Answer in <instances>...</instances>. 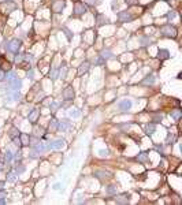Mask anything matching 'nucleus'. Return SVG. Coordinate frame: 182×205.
I'll list each match as a JSON object with an SVG mask.
<instances>
[{
  "label": "nucleus",
  "instance_id": "nucleus-1",
  "mask_svg": "<svg viewBox=\"0 0 182 205\" xmlns=\"http://www.w3.org/2000/svg\"><path fill=\"white\" fill-rule=\"evenodd\" d=\"M160 33L163 34L164 37H170V38H175L177 37V29L171 25H164L160 27Z\"/></svg>",
  "mask_w": 182,
  "mask_h": 205
},
{
  "label": "nucleus",
  "instance_id": "nucleus-2",
  "mask_svg": "<svg viewBox=\"0 0 182 205\" xmlns=\"http://www.w3.org/2000/svg\"><path fill=\"white\" fill-rule=\"evenodd\" d=\"M66 146V142H64V140L62 138H59V140H55V141H52L47 145V148L48 149H63Z\"/></svg>",
  "mask_w": 182,
  "mask_h": 205
},
{
  "label": "nucleus",
  "instance_id": "nucleus-3",
  "mask_svg": "<svg viewBox=\"0 0 182 205\" xmlns=\"http://www.w3.org/2000/svg\"><path fill=\"white\" fill-rule=\"evenodd\" d=\"M7 51H10V52H13V53H17L18 49L21 48V41L19 40H13V41H10V43L6 45Z\"/></svg>",
  "mask_w": 182,
  "mask_h": 205
},
{
  "label": "nucleus",
  "instance_id": "nucleus-4",
  "mask_svg": "<svg viewBox=\"0 0 182 205\" xmlns=\"http://www.w3.org/2000/svg\"><path fill=\"white\" fill-rule=\"evenodd\" d=\"M8 83V87H10V90H19L21 87H22V81L19 79L18 77H15L14 79L7 82Z\"/></svg>",
  "mask_w": 182,
  "mask_h": 205
},
{
  "label": "nucleus",
  "instance_id": "nucleus-5",
  "mask_svg": "<svg viewBox=\"0 0 182 205\" xmlns=\"http://www.w3.org/2000/svg\"><path fill=\"white\" fill-rule=\"evenodd\" d=\"M64 4H66V1L64 0H56V1H54L52 3V6H51V8H52V11L54 13H62V10L64 8Z\"/></svg>",
  "mask_w": 182,
  "mask_h": 205
},
{
  "label": "nucleus",
  "instance_id": "nucleus-6",
  "mask_svg": "<svg viewBox=\"0 0 182 205\" xmlns=\"http://www.w3.org/2000/svg\"><path fill=\"white\" fill-rule=\"evenodd\" d=\"M118 108H119L120 111H129L130 108H132V101L129 99H125V100H120L119 103H118Z\"/></svg>",
  "mask_w": 182,
  "mask_h": 205
},
{
  "label": "nucleus",
  "instance_id": "nucleus-7",
  "mask_svg": "<svg viewBox=\"0 0 182 205\" xmlns=\"http://www.w3.org/2000/svg\"><path fill=\"white\" fill-rule=\"evenodd\" d=\"M86 13V7H85V4L84 3H81V1H76V7H74V15H82V14Z\"/></svg>",
  "mask_w": 182,
  "mask_h": 205
},
{
  "label": "nucleus",
  "instance_id": "nucleus-8",
  "mask_svg": "<svg viewBox=\"0 0 182 205\" xmlns=\"http://www.w3.org/2000/svg\"><path fill=\"white\" fill-rule=\"evenodd\" d=\"M21 100V93L19 90H10V93L7 94V101L11 103V101H19Z\"/></svg>",
  "mask_w": 182,
  "mask_h": 205
},
{
  "label": "nucleus",
  "instance_id": "nucleus-9",
  "mask_svg": "<svg viewBox=\"0 0 182 205\" xmlns=\"http://www.w3.org/2000/svg\"><path fill=\"white\" fill-rule=\"evenodd\" d=\"M62 96H63V99L64 100H73L74 99V90H73V87L71 86H67L64 90L62 92Z\"/></svg>",
  "mask_w": 182,
  "mask_h": 205
},
{
  "label": "nucleus",
  "instance_id": "nucleus-10",
  "mask_svg": "<svg viewBox=\"0 0 182 205\" xmlns=\"http://www.w3.org/2000/svg\"><path fill=\"white\" fill-rule=\"evenodd\" d=\"M118 18H119L120 22H129V21H132L134 17H133L129 11H122V13L118 14Z\"/></svg>",
  "mask_w": 182,
  "mask_h": 205
},
{
  "label": "nucleus",
  "instance_id": "nucleus-11",
  "mask_svg": "<svg viewBox=\"0 0 182 205\" xmlns=\"http://www.w3.org/2000/svg\"><path fill=\"white\" fill-rule=\"evenodd\" d=\"M70 126H71V123H70L69 119H63L62 122L58 123V131H66L67 129H70Z\"/></svg>",
  "mask_w": 182,
  "mask_h": 205
},
{
  "label": "nucleus",
  "instance_id": "nucleus-12",
  "mask_svg": "<svg viewBox=\"0 0 182 205\" xmlns=\"http://www.w3.org/2000/svg\"><path fill=\"white\" fill-rule=\"evenodd\" d=\"M0 70H3V71H8L10 68H11V63L8 62V60H6V56H0Z\"/></svg>",
  "mask_w": 182,
  "mask_h": 205
},
{
  "label": "nucleus",
  "instance_id": "nucleus-13",
  "mask_svg": "<svg viewBox=\"0 0 182 205\" xmlns=\"http://www.w3.org/2000/svg\"><path fill=\"white\" fill-rule=\"evenodd\" d=\"M1 7H3V10L6 11V13H11V11H14L15 10V4H14L13 1H6V3H3L1 4Z\"/></svg>",
  "mask_w": 182,
  "mask_h": 205
},
{
  "label": "nucleus",
  "instance_id": "nucleus-14",
  "mask_svg": "<svg viewBox=\"0 0 182 205\" xmlns=\"http://www.w3.org/2000/svg\"><path fill=\"white\" fill-rule=\"evenodd\" d=\"M94 175H96V178H99V179H110L111 178V174L108 172V171H96L94 172Z\"/></svg>",
  "mask_w": 182,
  "mask_h": 205
},
{
  "label": "nucleus",
  "instance_id": "nucleus-15",
  "mask_svg": "<svg viewBox=\"0 0 182 205\" xmlns=\"http://www.w3.org/2000/svg\"><path fill=\"white\" fill-rule=\"evenodd\" d=\"M19 140H21L22 146H29L30 145V137L27 134H19Z\"/></svg>",
  "mask_w": 182,
  "mask_h": 205
},
{
  "label": "nucleus",
  "instance_id": "nucleus-16",
  "mask_svg": "<svg viewBox=\"0 0 182 205\" xmlns=\"http://www.w3.org/2000/svg\"><path fill=\"white\" fill-rule=\"evenodd\" d=\"M129 197H130V194H127V193H123L122 196H119V197H116V202L118 204H127L129 202Z\"/></svg>",
  "mask_w": 182,
  "mask_h": 205
},
{
  "label": "nucleus",
  "instance_id": "nucleus-17",
  "mask_svg": "<svg viewBox=\"0 0 182 205\" xmlns=\"http://www.w3.org/2000/svg\"><path fill=\"white\" fill-rule=\"evenodd\" d=\"M157 57H159L160 60H166V59L170 57V52L167 49H160L157 52Z\"/></svg>",
  "mask_w": 182,
  "mask_h": 205
},
{
  "label": "nucleus",
  "instance_id": "nucleus-18",
  "mask_svg": "<svg viewBox=\"0 0 182 205\" xmlns=\"http://www.w3.org/2000/svg\"><path fill=\"white\" fill-rule=\"evenodd\" d=\"M37 116H38V111L37 110H33V111L29 114V116H27V119H29V122H31V123H34L36 120H37Z\"/></svg>",
  "mask_w": 182,
  "mask_h": 205
},
{
  "label": "nucleus",
  "instance_id": "nucleus-19",
  "mask_svg": "<svg viewBox=\"0 0 182 205\" xmlns=\"http://www.w3.org/2000/svg\"><path fill=\"white\" fill-rule=\"evenodd\" d=\"M155 123H147L145 124V133L147 134H153L155 133Z\"/></svg>",
  "mask_w": 182,
  "mask_h": 205
},
{
  "label": "nucleus",
  "instance_id": "nucleus-20",
  "mask_svg": "<svg viewBox=\"0 0 182 205\" xmlns=\"http://www.w3.org/2000/svg\"><path fill=\"white\" fill-rule=\"evenodd\" d=\"M155 81H156L155 75H148L144 81H143V83H144V85H152V83H155Z\"/></svg>",
  "mask_w": 182,
  "mask_h": 205
},
{
  "label": "nucleus",
  "instance_id": "nucleus-21",
  "mask_svg": "<svg viewBox=\"0 0 182 205\" xmlns=\"http://www.w3.org/2000/svg\"><path fill=\"white\" fill-rule=\"evenodd\" d=\"M88 68H89V63L88 62L82 63L81 66H80V68H78V74H84V73H86V71H88Z\"/></svg>",
  "mask_w": 182,
  "mask_h": 205
},
{
  "label": "nucleus",
  "instance_id": "nucleus-22",
  "mask_svg": "<svg viewBox=\"0 0 182 205\" xmlns=\"http://www.w3.org/2000/svg\"><path fill=\"white\" fill-rule=\"evenodd\" d=\"M50 131H58V120H56V119H51V122H50Z\"/></svg>",
  "mask_w": 182,
  "mask_h": 205
},
{
  "label": "nucleus",
  "instance_id": "nucleus-23",
  "mask_svg": "<svg viewBox=\"0 0 182 205\" xmlns=\"http://www.w3.org/2000/svg\"><path fill=\"white\" fill-rule=\"evenodd\" d=\"M181 110H174V111H171V118H174L175 120H179L181 118Z\"/></svg>",
  "mask_w": 182,
  "mask_h": 205
},
{
  "label": "nucleus",
  "instance_id": "nucleus-24",
  "mask_svg": "<svg viewBox=\"0 0 182 205\" xmlns=\"http://www.w3.org/2000/svg\"><path fill=\"white\" fill-rule=\"evenodd\" d=\"M107 22H108V19H107L104 15H97V25L99 26L104 25V23H107Z\"/></svg>",
  "mask_w": 182,
  "mask_h": 205
},
{
  "label": "nucleus",
  "instance_id": "nucleus-25",
  "mask_svg": "<svg viewBox=\"0 0 182 205\" xmlns=\"http://www.w3.org/2000/svg\"><path fill=\"white\" fill-rule=\"evenodd\" d=\"M106 193L107 194H116V187L112 186V185H110V186L106 187Z\"/></svg>",
  "mask_w": 182,
  "mask_h": 205
},
{
  "label": "nucleus",
  "instance_id": "nucleus-26",
  "mask_svg": "<svg viewBox=\"0 0 182 205\" xmlns=\"http://www.w3.org/2000/svg\"><path fill=\"white\" fill-rule=\"evenodd\" d=\"M18 66L22 70H30V63H27V62H19Z\"/></svg>",
  "mask_w": 182,
  "mask_h": 205
},
{
  "label": "nucleus",
  "instance_id": "nucleus-27",
  "mask_svg": "<svg viewBox=\"0 0 182 205\" xmlns=\"http://www.w3.org/2000/svg\"><path fill=\"white\" fill-rule=\"evenodd\" d=\"M7 180H8V182H15V180H17V172L7 174Z\"/></svg>",
  "mask_w": 182,
  "mask_h": 205
},
{
  "label": "nucleus",
  "instance_id": "nucleus-28",
  "mask_svg": "<svg viewBox=\"0 0 182 205\" xmlns=\"http://www.w3.org/2000/svg\"><path fill=\"white\" fill-rule=\"evenodd\" d=\"M11 159H13V152L7 149V150H6V153H4V160H6V162L8 163V162H11Z\"/></svg>",
  "mask_w": 182,
  "mask_h": 205
},
{
  "label": "nucleus",
  "instance_id": "nucleus-29",
  "mask_svg": "<svg viewBox=\"0 0 182 205\" xmlns=\"http://www.w3.org/2000/svg\"><path fill=\"white\" fill-rule=\"evenodd\" d=\"M69 115L71 118H78L80 115H81V112L78 111V110H70L69 111Z\"/></svg>",
  "mask_w": 182,
  "mask_h": 205
},
{
  "label": "nucleus",
  "instance_id": "nucleus-30",
  "mask_svg": "<svg viewBox=\"0 0 182 205\" xmlns=\"http://www.w3.org/2000/svg\"><path fill=\"white\" fill-rule=\"evenodd\" d=\"M58 74H59V70H51L50 73V78L52 79V81H55L58 78Z\"/></svg>",
  "mask_w": 182,
  "mask_h": 205
},
{
  "label": "nucleus",
  "instance_id": "nucleus-31",
  "mask_svg": "<svg viewBox=\"0 0 182 205\" xmlns=\"http://www.w3.org/2000/svg\"><path fill=\"white\" fill-rule=\"evenodd\" d=\"M137 160H140V162H147V160H148V156H147V153H140V155L137 156Z\"/></svg>",
  "mask_w": 182,
  "mask_h": 205
},
{
  "label": "nucleus",
  "instance_id": "nucleus-32",
  "mask_svg": "<svg viewBox=\"0 0 182 205\" xmlns=\"http://www.w3.org/2000/svg\"><path fill=\"white\" fill-rule=\"evenodd\" d=\"M110 57H112L110 51H103V52H101V59H110Z\"/></svg>",
  "mask_w": 182,
  "mask_h": 205
},
{
  "label": "nucleus",
  "instance_id": "nucleus-33",
  "mask_svg": "<svg viewBox=\"0 0 182 205\" xmlns=\"http://www.w3.org/2000/svg\"><path fill=\"white\" fill-rule=\"evenodd\" d=\"M15 77H17V74H15L14 71H10V73H8V74L6 75V79H7V82H8V81H11V79H14Z\"/></svg>",
  "mask_w": 182,
  "mask_h": 205
},
{
  "label": "nucleus",
  "instance_id": "nucleus-34",
  "mask_svg": "<svg viewBox=\"0 0 182 205\" xmlns=\"http://www.w3.org/2000/svg\"><path fill=\"white\" fill-rule=\"evenodd\" d=\"M18 136H19V131H17V129L13 127L11 131H10V137H11V138H15V137H18Z\"/></svg>",
  "mask_w": 182,
  "mask_h": 205
},
{
  "label": "nucleus",
  "instance_id": "nucleus-35",
  "mask_svg": "<svg viewBox=\"0 0 182 205\" xmlns=\"http://www.w3.org/2000/svg\"><path fill=\"white\" fill-rule=\"evenodd\" d=\"M140 43H141V45H148V44H151V38H141Z\"/></svg>",
  "mask_w": 182,
  "mask_h": 205
},
{
  "label": "nucleus",
  "instance_id": "nucleus-36",
  "mask_svg": "<svg viewBox=\"0 0 182 205\" xmlns=\"http://www.w3.org/2000/svg\"><path fill=\"white\" fill-rule=\"evenodd\" d=\"M15 171H17V175L22 174V172H23V171H25V167H23V166H21V164H19V167H18V166H17V170H15Z\"/></svg>",
  "mask_w": 182,
  "mask_h": 205
},
{
  "label": "nucleus",
  "instance_id": "nucleus-37",
  "mask_svg": "<svg viewBox=\"0 0 182 205\" xmlns=\"http://www.w3.org/2000/svg\"><path fill=\"white\" fill-rule=\"evenodd\" d=\"M125 1H126L127 6H136V4L138 3V0H125Z\"/></svg>",
  "mask_w": 182,
  "mask_h": 205
},
{
  "label": "nucleus",
  "instance_id": "nucleus-38",
  "mask_svg": "<svg viewBox=\"0 0 182 205\" xmlns=\"http://www.w3.org/2000/svg\"><path fill=\"white\" fill-rule=\"evenodd\" d=\"M99 156H100V157H107V156H108V150H104V149L99 150Z\"/></svg>",
  "mask_w": 182,
  "mask_h": 205
},
{
  "label": "nucleus",
  "instance_id": "nucleus-39",
  "mask_svg": "<svg viewBox=\"0 0 182 205\" xmlns=\"http://www.w3.org/2000/svg\"><path fill=\"white\" fill-rule=\"evenodd\" d=\"M13 141H14V144H15L17 146H22V144H21V140H19V136L15 137V138H13Z\"/></svg>",
  "mask_w": 182,
  "mask_h": 205
},
{
  "label": "nucleus",
  "instance_id": "nucleus-40",
  "mask_svg": "<svg viewBox=\"0 0 182 205\" xmlns=\"http://www.w3.org/2000/svg\"><path fill=\"white\" fill-rule=\"evenodd\" d=\"M27 78H29V79H33V78H34V71H33V70H27Z\"/></svg>",
  "mask_w": 182,
  "mask_h": 205
},
{
  "label": "nucleus",
  "instance_id": "nucleus-41",
  "mask_svg": "<svg viewBox=\"0 0 182 205\" xmlns=\"http://www.w3.org/2000/svg\"><path fill=\"white\" fill-rule=\"evenodd\" d=\"M58 107H59V104H58V103H52V104H51V111L55 112V111H56Z\"/></svg>",
  "mask_w": 182,
  "mask_h": 205
},
{
  "label": "nucleus",
  "instance_id": "nucleus-42",
  "mask_svg": "<svg viewBox=\"0 0 182 205\" xmlns=\"http://www.w3.org/2000/svg\"><path fill=\"white\" fill-rule=\"evenodd\" d=\"M174 140H175V138L171 136V134H169V137H167V144H173L174 142Z\"/></svg>",
  "mask_w": 182,
  "mask_h": 205
},
{
  "label": "nucleus",
  "instance_id": "nucleus-43",
  "mask_svg": "<svg viewBox=\"0 0 182 205\" xmlns=\"http://www.w3.org/2000/svg\"><path fill=\"white\" fill-rule=\"evenodd\" d=\"M175 15H177V14L174 13V11H171V13H169L167 18H169V19H174V18H175Z\"/></svg>",
  "mask_w": 182,
  "mask_h": 205
},
{
  "label": "nucleus",
  "instance_id": "nucleus-44",
  "mask_svg": "<svg viewBox=\"0 0 182 205\" xmlns=\"http://www.w3.org/2000/svg\"><path fill=\"white\" fill-rule=\"evenodd\" d=\"M3 79H6V74H4L3 70H0V82L3 81Z\"/></svg>",
  "mask_w": 182,
  "mask_h": 205
},
{
  "label": "nucleus",
  "instance_id": "nucleus-45",
  "mask_svg": "<svg viewBox=\"0 0 182 205\" xmlns=\"http://www.w3.org/2000/svg\"><path fill=\"white\" fill-rule=\"evenodd\" d=\"M60 187H62V183H55L54 185V190H59Z\"/></svg>",
  "mask_w": 182,
  "mask_h": 205
},
{
  "label": "nucleus",
  "instance_id": "nucleus-46",
  "mask_svg": "<svg viewBox=\"0 0 182 205\" xmlns=\"http://www.w3.org/2000/svg\"><path fill=\"white\" fill-rule=\"evenodd\" d=\"M15 157H17V159H21V157H22V152H21V150H18V152L15 153Z\"/></svg>",
  "mask_w": 182,
  "mask_h": 205
},
{
  "label": "nucleus",
  "instance_id": "nucleus-47",
  "mask_svg": "<svg viewBox=\"0 0 182 205\" xmlns=\"http://www.w3.org/2000/svg\"><path fill=\"white\" fill-rule=\"evenodd\" d=\"M6 197V193H4V190H0V198H4Z\"/></svg>",
  "mask_w": 182,
  "mask_h": 205
},
{
  "label": "nucleus",
  "instance_id": "nucleus-48",
  "mask_svg": "<svg viewBox=\"0 0 182 205\" xmlns=\"http://www.w3.org/2000/svg\"><path fill=\"white\" fill-rule=\"evenodd\" d=\"M156 150H159L160 153L163 152V146H160V145H156Z\"/></svg>",
  "mask_w": 182,
  "mask_h": 205
},
{
  "label": "nucleus",
  "instance_id": "nucleus-49",
  "mask_svg": "<svg viewBox=\"0 0 182 205\" xmlns=\"http://www.w3.org/2000/svg\"><path fill=\"white\" fill-rule=\"evenodd\" d=\"M4 189V182H0V190H3Z\"/></svg>",
  "mask_w": 182,
  "mask_h": 205
},
{
  "label": "nucleus",
  "instance_id": "nucleus-50",
  "mask_svg": "<svg viewBox=\"0 0 182 205\" xmlns=\"http://www.w3.org/2000/svg\"><path fill=\"white\" fill-rule=\"evenodd\" d=\"M86 1H88L89 4H94L96 3V0H86Z\"/></svg>",
  "mask_w": 182,
  "mask_h": 205
},
{
  "label": "nucleus",
  "instance_id": "nucleus-51",
  "mask_svg": "<svg viewBox=\"0 0 182 205\" xmlns=\"http://www.w3.org/2000/svg\"><path fill=\"white\" fill-rule=\"evenodd\" d=\"M0 204H6V200H4V198H0Z\"/></svg>",
  "mask_w": 182,
  "mask_h": 205
}]
</instances>
